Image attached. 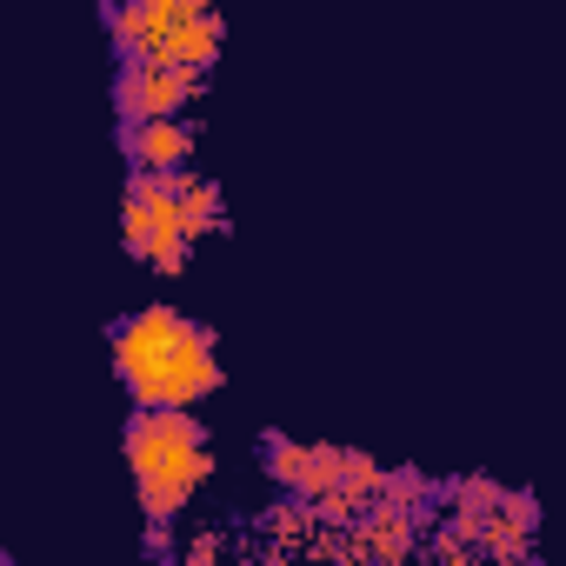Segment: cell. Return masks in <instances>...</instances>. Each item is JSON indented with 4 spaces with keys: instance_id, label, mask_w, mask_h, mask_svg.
<instances>
[{
    "instance_id": "cell-10",
    "label": "cell",
    "mask_w": 566,
    "mask_h": 566,
    "mask_svg": "<svg viewBox=\"0 0 566 566\" xmlns=\"http://www.w3.org/2000/svg\"><path fill=\"white\" fill-rule=\"evenodd\" d=\"M180 8H187V0H180Z\"/></svg>"
},
{
    "instance_id": "cell-5",
    "label": "cell",
    "mask_w": 566,
    "mask_h": 566,
    "mask_svg": "<svg viewBox=\"0 0 566 566\" xmlns=\"http://www.w3.org/2000/svg\"><path fill=\"white\" fill-rule=\"evenodd\" d=\"M266 473L280 486H294L301 500H314L340 480V447H301L287 433H266Z\"/></svg>"
},
{
    "instance_id": "cell-4",
    "label": "cell",
    "mask_w": 566,
    "mask_h": 566,
    "mask_svg": "<svg viewBox=\"0 0 566 566\" xmlns=\"http://www.w3.org/2000/svg\"><path fill=\"white\" fill-rule=\"evenodd\" d=\"M187 101H200V67H174V61H120V127L147 120V114H180Z\"/></svg>"
},
{
    "instance_id": "cell-1",
    "label": "cell",
    "mask_w": 566,
    "mask_h": 566,
    "mask_svg": "<svg viewBox=\"0 0 566 566\" xmlns=\"http://www.w3.org/2000/svg\"><path fill=\"white\" fill-rule=\"evenodd\" d=\"M107 340H114V374L134 407H193V400L220 394V380H227L213 327H200L174 307H140V314L114 321Z\"/></svg>"
},
{
    "instance_id": "cell-3",
    "label": "cell",
    "mask_w": 566,
    "mask_h": 566,
    "mask_svg": "<svg viewBox=\"0 0 566 566\" xmlns=\"http://www.w3.org/2000/svg\"><path fill=\"white\" fill-rule=\"evenodd\" d=\"M120 240L134 260H147L154 273H180L187 266V227H180V193L167 174L134 167L127 174V200H120Z\"/></svg>"
},
{
    "instance_id": "cell-9",
    "label": "cell",
    "mask_w": 566,
    "mask_h": 566,
    "mask_svg": "<svg viewBox=\"0 0 566 566\" xmlns=\"http://www.w3.org/2000/svg\"><path fill=\"white\" fill-rule=\"evenodd\" d=\"M380 480H387V467H380V460H367V453H347V447H340V480H334V486H347L354 500H374V493H380Z\"/></svg>"
},
{
    "instance_id": "cell-7",
    "label": "cell",
    "mask_w": 566,
    "mask_h": 566,
    "mask_svg": "<svg viewBox=\"0 0 566 566\" xmlns=\"http://www.w3.org/2000/svg\"><path fill=\"white\" fill-rule=\"evenodd\" d=\"M220 41H227V28H220V14L213 8H193V14H180L174 21V34H167V48H160V61H174V67H213V54H220Z\"/></svg>"
},
{
    "instance_id": "cell-2",
    "label": "cell",
    "mask_w": 566,
    "mask_h": 566,
    "mask_svg": "<svg viewBox=\"0 0 566 566\" xmlns=\"http://www.w3.org/2000/svg\"><path fill=\"white\" fill-rule=\"evenodd\" d=\"M120 447H127V467H134L140 513L154 526L180 520L187 500L213 480V447H207V427L193 420V407H134Z\"/></svg>"
},
{
    "instance_id": "cell-8",
    "label": "cell",
    "mask_w": 566,
    "mask_h": 566,
    "mask_svg": "<svg viewBox=\"0 0 566 566\" xmlns=\"http://www.w3.org/2000/svg\"><path fill=\"white\" fill-rule=\"evenodd\" d=\"M167 180H174V193H180V227H187V240H200V233H220V227H227V213H220V187H213L207 174L167 167Z\"/></svg>"
},
{
    "instance_id": "cell-6",
    "label": "cell",
    "mask_w": 566,
    "mask_h": 566,
    "mask_svg": "<svg viewBox=\"0 0 566 566\" xmlns=\"http://www.w3.org/2000/svg\"><path fill=\"white\" fill-rule=\"evenodd\" d=\"M187 154H193V134L180 127V114H147V120L127 127V160L134 167L167 174V167H187Z\"/></svg>"
}]
</instances>
